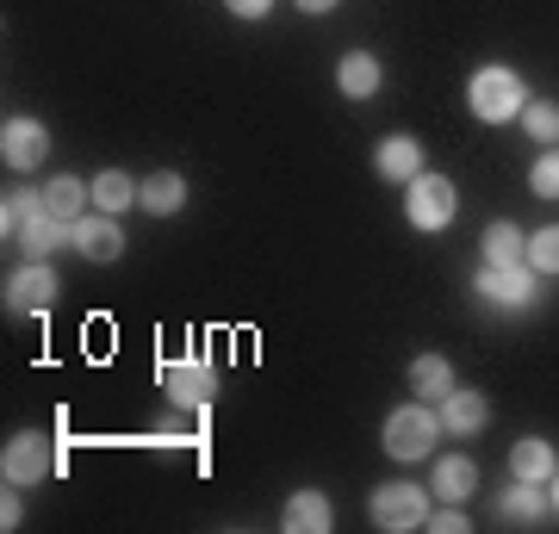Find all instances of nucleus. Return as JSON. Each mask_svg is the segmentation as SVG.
<instances>
[{"label":"nucleus","mask_w":559,"mask_h":534,"mask_svg":"<svg viewBox=\"0 0 559 534\" xmlns=\"http://www.w3.org/2000/svg\"><path fill=\"white\" fill-rule=\"evenodd\" d=\"M441 436V411H423V404H404V411L385 416V454L392 460H423Z\"/></svg>","instance_id":"obj_1"},{"label":"nucleus","mask_w":559,"mask_h":534,"mask_svg":"<svg viewBox=\"0 0 559 534\" xmlns=\"http://www.w3.org/2000/svg\"><path fill=\"white\" fill-rule=\"evenodd\" d=\"M466 99H473V112H479L485 124H510V119L522 112V106H528V99H522V81L510 75V69H498V62L473 75V87H466Z\"/></svg>","instance_id":"obj_2"},{"label":"nucleus","mask_w":559,"mask_h":534,"mask_svg":"<svg viewBox=\"0 0 559 534\" xmlns=\"http://www.w3.org/2000/svg\"><path fill=\"white\" fill-rule=\"evenodd\" d=\"M404 212H411V224H417V230H448V224H454V212H460L454 180H448V175H417V180H411Z\"/></svg>","instance_id":"obj_3"},{"label":"nucleus","mask_w":559,"mask_h":534,"mask_svg":"<svg viewBox=\"0 0 559 534\" xmlns=\"http://www.w3.org/2000/svg\"><path fill=\"white\" fill-rule=\"evenodd\" d=\"M162 392L175 397L180 411H205L218 397V373L205 360H162Z\"/></svg>","instance_id":"obj_4"},{"label":"nucleus","mask_w":559,"mask_h":534,"mask_svg":"<svg viewBox=\"0 0 559 534\" xmlns=\"http://www.w3.org/2000/svg\"><path fill=\"white\" fill-rule=\"evenodd\" d=\"M50 466H57V454H50V441L44 436H32V429H25V436H13L7 441V454H0V473H7V491H13V485H38V478H50Z\"/></svg>","instance_id":"obj_5"},{"label":"nucleus","mask_w":559,"mask_h":534,"mask_svg":"<svg viewBox=\"0 0 559 534\" xmlns=\"http://www.w3.org/2000/svg\"><path fill=\"white\" fill-rule=\"evenodd\" d=\"M535 268H528V261H510V268H491V261H485L479 274H473V286H479L485 298H491V305H510V311H522V305H535Z\"/></svg>","instance_id":"obj_6"},{"label":"nucleus","mask_w":559,"mask_h":534,"mask_svg":"<svg viewBox=\"0 0 559 534\" xmlns=\"http://www.w3.org/2000/svg\"><path fill=\"white\" fill-rule=\"evenodd\" d=\"M423 515H429V503H423L417 485H380L373 491V529L411 534V529H423Z\"/></svg>","instance_id":"obj_7"},{"label":"nucleus","mask_w":559,"mask_h":534,"mask_svg":"<svg viewBox=\"0 0 559 534\" xmlns=\"http://www.w3.org/2000/svg\"><path fill=\"white\" fill-rule=\"evenodd\" d=\"M69 242H75L87 261H119L124 256V230L112 212H87V218L69 224Z\"/></svg>","instance_id":"obj_8"},{"label":"nucleus","mask_w":559,"mask_h":534,"mask_svg":"<svg viewBox=\"0 0 559 534\" xmlns=\"http://www.w3.org/2000/svg\"><path fill=\"white\" fill-rule=\"evenodd\" d=\"M50 298H57V274L44 261H32V268H20V274L7 280V311L38 317V311H50Z\"/></svg>","instance_id":"obj_9"},{"label":"nucleus","mask_w":559,"mask_h":534,"mask_svg":"<svg viewBox=\"0 0 559 534\" xmlns=\"http://www.w3.org/2000/svg\"><path fill=\"white\" fill-rule=\"evenodd\" d=\"M0 156H7V168H38V162L50 156V131H44L38 119H7Z\"/></svg>","instance_id":"obj_10"},{"label":"nucleus","mask_w":559,"mask_h":534,"mask_svg":"<svg viewBox=\"0 0 559 534\" xmlns=\"http://www.w3.org/2000/svg\"><path fill=\"white\" fill-rule=\"evenodd\" d=\"M485 423H491V404H485L479 392H448L441 397V429H448V436H479Z\"/></svg>","instance_id":"obj_11"},{"label":"nucleus","mask_w":559,"mask_h":534,"mask_svg":"<svg viewBox=\"0 0 559 534\" xmlns=\"http://www.w3.org/2000/svg\"><path fill=\"white\" fill-rule=\"evenodd\" d=\"M330 522H336V515H330V497L323 491H293L286 497V515H280L286 534H323Z\"/></svg>","instance_id":"obj_12"},{"label":"nucleus","mask_w":559,"mask_h":534,"mask_svg":"<svg viewBox=\"0 0 559 534\" xmlns=\"http://www.w3.org/2000/svg\"><path fill=\"white\" fill-rule=\"evenodd\" d=\"M138 205H143V212H156V218H175L180 205H187V180H180L175 168L138 180Z\"/></svg>","instance_id":"obj_13"},{"label":"nucleus","mask_w":559,"mask_h":534,"mask_svg":"<svg viewBox=\"0 0 559 534\" xmlns=\"http://www.w3.org/2000/svg\"><path fill=\"white\" fill-rule=\"evenodd\" d=\"M373 168H380L385 180L411 187V180L423 175V150H417V138H385V143H380V156H373Z\"/></svg>","instance_id":"obj_14"},{"label":"nucleus","mask_w":559,"mask_h":534,"mask_svg":"<svg viewBox=\"0 0 559 534\" xmlns=\"http://www.w3.org/2000/svg\"><path fill=\"white\" fill-rule=\"evenodd\" d=\"M510 473L528 478V485H547V478L559 473V460H554V448H547L540 436H528V441H516V448H510Z\"/></svg>","instance_id":"obj_15"},{"label":"nucleus","mask_w":559,"mask_h":534,"mask_svg":"<svg viewBox=\"0 0 559 534\" xmlns=\"http://www.w3.org/2000/svg\"><path fill=\"white\" fill-rule=\"evenodd\" d=\"M44 205H50L62 224H75V218H87V205H94V187H81L75 175H57L50 187H44Z\"/></svg>","instance_id":"obj_16"},{"label":"nucleus","mask_w":559,"mask_h":534,"mask_svg":"<svg viewBox=\"0 0 559 534\" xmlns=\"http://www.w3.org/2000/svg\"><path fill=\"white\" fill-rule=\"evenodd\" d=\"M336 81H342V94L348 99H373L380 94V62L367 57V50H348L342 69H336Z\"/></svg>","instance_id":"obj_17"},{"label":"nucleus","mask_w":559,"mask_h":534,"mask_svg":"<svg viewBox=\"0 0 559 534\" xmlns=\"http://www.w3.org/2000/svg\"><path fill=\"white\" fill-rule=\"evenodd\" d=\"M411 392L436 397V404H441V397L454 392V367H448L441 355H417V360H411Z\"/></svg>","instance_id":"obj_18"},{"label":"nucleus","mask_w":559,"mask_h":534,"mask_svg":"<svg viewBox=\"0 0 559 534\" xmlns=\"http://www.w3.org/2000/svg\"><path fill=\"white\" fill-rule=\"evenodd\" d=\"M62 237H69V224H62L57 212H38V218L20 230V249H25L32 261H44L50 249H62Z\"/></svg>","instance_id":"obj_19"},{"label":"nucleus","mask_w":559,"mask_h":534,"mask_svg":"<svg viewBox=\"0 0 559 534\" xmlns=\"http://www.w3.org/2000/svg\"><path fill=\"white\" fill-rule=\"evenodd\" d=\"M124 205H138V180L124 175V168H106V175L94 180V212H112V218H119Z\"/></svg>","instance_id":"obj_20"},{"label":"nucleus","mask_w":559,"mask_h":534,"mask_svg":"<svg viewBox=\"0 0 559 534\" xmlns=\"http://www.w3.org/2000/svg\"><path fill=\"white\" fill-rule=\"evenodd\" d=\"M473 485H479V473H473V460H436V497H448V503H460V497H473Z\"/></svg>","instance_id":"obj_21"},{"label":"nucleus","mask_w":559,"mask_h":534,"mask_svg":"<svg viewBox=\"0 0 559 534\" xmlns=\"http://www.w3.org/2000/svg\"><path fill=\"white\" fill-rule=\"evenodd\" d=\"M479 249H485V261H491V268H510V261H522V256H528V237H522L516 224H491Z\"/></svg>","instance_id":"obj_22"},{"label":"nucleus","mask_w":559,"mask_h":534,"mask_svg":"<svg viewBox=\"0 0 559 534\" xmlns=\"http://www.w3.org/2000/svg\"><path fill=\"white\" fill-rule=\"evenodd\" d=\"M38 212H50V205H44V193H25V187H13V193H7V205H0V230H7V242L20 237L25 224L38 218Z\"/></svg>","instance_id":"obj_23"},{"label":"nucleus","mask_w":559,"mask_h":534,"mask_svg":"<svg viewBox=\"0 0 559 534\" xmlns=\"http://www.w3.org/2000/svg\"><path fill=\"white\" fill-rule=\"evenodd\" d=\"M516 119H522V131H528L535 143H547V150L559 143V106H554V99H528Z\"/></svg>","instance_id":"obj_24"},{"label":"nucleus","mask_w":559,"mask_h":534,"mask_svg":"<svg viewBox=\"0 0 559 534\" xmlns=\"http://www.w3.org/2000/svg\"><path fill=\"white\" fill-rule=\"evenodd\" d=\"M540 510H547V497L528 478H516V491H503V522H540Z\"/></svg>","instance_id":"obj_25"},{"label":"nucleus","mask_w":559,"mask_h":534,"mask_svg":"<svg viewBox=\"0 0 559 534\" xmlns=\"http://www.w3.org/2000/svg\"><path fill=\"white\" fill-rule=\"evenodd\" d=\"M528 268H535V274H559V224L554 230H540V237H528Z\"/></svg>","instance_id":"obj_26"},{"label":"nucleus","mask_w":559,"mask_h":534,"mask_svg":"<svg viewBox=\"0 0 559 534\" xmlns=\"http://www.w3.org/2000/svg\"><path fill=\"white\" fill-rule=\"evenodd\" d=\"M528 187H535V199H559V143L540 150V162L528 168Z\"/></svg>","instance_id":"obj_27"},{"label":"nucleus","mask_w":559,"mask_h":534,"mask_svg":"<svg viewBox=\"0 0 559 534\" xmlns=\"http://www.w3.org/2000/svg\"><path fill=\"white\" fill-rule=\"evenodd\" d=\"M423 529H429V534H466V510H460V503L429 510V515H423Z\"/></svg>","instance_id":"obj_28"},{"label":"nucleus","mask_w":559,"mask_h":534,"mask_svg":"<svg viewBox=\"0 0 559 534\" xmlns=\"http://www.w3.org/2000/svg\"><path fill=\"white\" fill-rule=\"evenodd\" d=\"M224 7H230V13H237V20H261V13H267V7H274V0H224Z\"/></svg>","instance_id":"obj_29"},{"label":"nucleus","mask_w":559,"mask_h":534,"mask_svg":"<svg viewBox=\"0 0 559 534\" xmlns=\"http://www.w3.org/2000/svg\"><path fill=\"white\" fill-rule=\"evenodd\" d=\"M305 13H330V7H336V0H299Z\"/></svg>","instance_id":"obj_30"},{"label":"nucleus","mask_w":559,"mask_h":534,"mask_svg":"<svg viewBox=\"0 0 559 534\" xmlns=\"http://www.w3.org/2000/svg\"><path fill=\"white\" fill-rule=\"evenodd\" d=\"M554 503H559V473H554Z\"/></svg>","instance_id":"obj_31"}]
</instances>
